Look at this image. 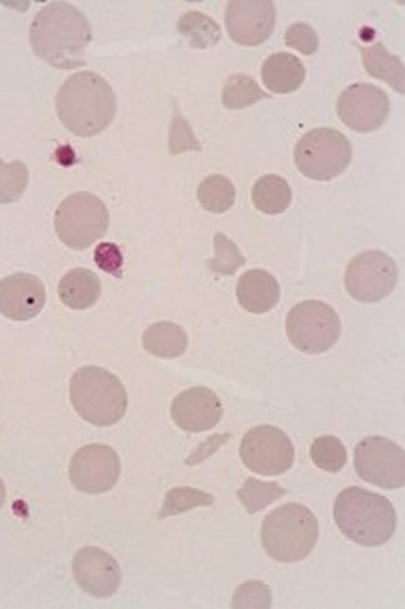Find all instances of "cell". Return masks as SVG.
I'll list each match as a JSON object with an SVG mask.
<instances>
[{"label": "cell", "mask_w": 405, "mask_h": 609, "mask_svg": "<svg viewBox=\"0 0 405 609\" xmlns=\"http://www.w3.org/2000/svg\"><path fill=\"white\" fill-rule=\"evenodd\" d=\"M29 37L42 61L59 70H75L85 64L91 24L79 7L57 0L37 11Z\"/></svg>", "instance_id": "6da1fadb"}, {"label": "cell", "mask_w": 405, "mask_h": 609, "mask_svg": "<svg viewBox=\"0 0 405 609\" xmlns=\"http://www.w3.org/2000/svg\"><path fill=\"white\" fill-rule=\"evenodd\" d=\"M57 115L64 128L77 137H95L117 115V98L98 72H77L57 91Z\"/></svg>", "instance_id": "7a4b0ae2"}, {"label": "cell", "mask_w": 405, "mask_h": 609, "mask_svg": "<svg viewBox=\"0 0 405 609\" xmlns=\"http://www.w3.org/2000/svg\"><path fill=\"white\" fill-rule=\"evenodd\" d=\"M334 522L351 542L382 546L397 531V512L386 497L349 486L334 501Z\"/></svg>", "instance_id": "3957f363"}, {"label": "cell", "mask_w": 405, "mask_h": 609, "mask_svg": "<svg viewBox=\"0 0 405 609\" xmlns=\"http://www.w3.org/2000/svg\"><path fill=\"white\" fill-rule=\"evenodd\" d=\"M70 402L82 421L111 428L128 410V393L117 375L102 366H81L70 380Z\"/></svg>", "instance_id": "277c9868"}, {"label": "cell", "mask_w": 405, "mask_h": 609, "mask_svg": "<svg viewBox=\"0 0 405 609\" xmlns=\"http://www.w3.org/2000/svg\"><path fill=\"white\" fill-rule=\"evenodd\" d=\"M260 540L271 560L282 564L302 562L319 542V519L302 504H286L265 517Z\"/></svg>", "instance_id": "5b68a950"}, {"label": "cell", "mask_w": 405, "mask_h": 609, "mask_svg": "<svg viewBox=\"0 0 405 609\" xmlns=\"http://www.w3.org/2000/svg\"><path fill=\"white\" fill-rule=\"evenodd\" d=\"M55 230L64 246L72 250H87L106 235L109 208L98 195L77 191L57 206Z\"/></svg>", "instance_id": "8992f818"}, {"label": "cell", "mask_w": 405, "mask_h": 609, "mask_svg": "<svg viewBox=\"0 0 405 609\" xmlns=\"http://www.w3.org/2000/svg\"><path fill=\"white\" fill-rule=\"evenodd\" d=\"M353 159L351 142L334 128H313L295 146V166L311 180H331Z\"/></svg>", "instance_id": "52a82bcc"}, {"label": "cell", "mask_w": 405, "mask_h": 609, "mask_svg": "<svg viewBox=\"0 0 405 609\" xmlns=\"http://www.w3.org/2000/svg\"><path fill=\"white\" fill-rule=\"evenodd\" d=\"M286 337L304 353H324L340 339V317L319 300L300 302L286 315Z\"/></svg>", "instance_id": "ba28073f"}, {"label": "cell", "mask_w": 405, "mask_h": 609, "mask_svg": "<svg viewBox=\"0 0 405 609\" xmlns=\"http://www.w3.org/2000/svg\"><path fill=\"white\" fill-rule=\"evenodd\" d=\"M397 278V262L380 250H367L347 264L345 289L356 302L378 304L395 291Z\"/></svg>", "instance_id": "9c48e42d"}, {"label": "cell", "mask_w": 405, "mask_h": 609, "mask_svg": "<svg viewBox=\"0 0 405 609\" xmlns=\"http://www.w3.org/2000/svg\"><path fill=\"white\" fill-rule=\"evenodd\" d=\"M353 466L360 480L397 490L405 486V453L400 444L382 436H367L356 444Z\"/></svg>", "instance_id": "30bf717a"}, {"label": "cell", "mask_w": 405, "mask_h": 609, "mask_svg": "<svg viewBox=\"0 0 405 609\" xmlns=\"http://www.w3.org/2000/svg\"><path fill=\"white\" fill-rule=\"evenodd\" d=\"M245 469L265 477H278L291 471L295 462V444L286 432L273 426L251 428L239 449Z\"/></svg>", "instance_id": "8fae6325"}, {"label": "cell", "mask_w": 405, "mask_h": 609, "mask_svg": "<svg viewBox=\"0 0 405 609\" xmlns=\"http://www.w3.org/2000/svg\"><path fill=\"white\" fill-rule=\"evenodd\" d=\"M122 473L120 455L109 444H85L70 462V482L85 495H104L115 488Z\"/></svg>", "instance_id": "7c38bea8"}, {"label": "cell", "mask_w": 405, "mask_h": 609, "mask_svg": "<svg viewBox=\"0 0 405 609\" xmlns=\"http://www.w3.org/2000/svg\"><path fill=\"white\" fill-rule=\"evenodd\" d=\"M391 100L386 91L371 83H356L338 95V117L356 133H373L386 124Z\"/></svg>", "instance_id": "4fadbf2b"}, {"label": "cell", "mask_w": 405, "mask_h": 609, "mask_svg": "<svg viewBox=\"0 0 405 609\" xmlns=\"http://www.w3.org/2000/svg\"><path fill=\"white\" fill-rule=\"evenodd\" d=\"M275 29L271 0H233L226 4V31L239 46H260Z\"/></svg>", "instance_id": "5bb4252c"}, {"label": "cell", "mask_w": 405, "mask_h": 609, "mask_svg": "<svg viewBox=\"0 0 405 609\" xmlns=\"http://www.w3.org/2000/svg\"><path fill=\"white\" fill-rule=\"evenodd\" d=\"M222 417V399L206 386L187 388L171 402V421L187 435L209 432L220 426Z\"/></svg>", "instance_id": "9a60e30c"}, {"label": "cell", "mask_w": 405, "mask_h": 609, "mask_svg": "<svg viewBox=\"0 0 405 609\" xmlns=\"http://www.w3.org/2000/svg\"><path fill=\"white\" fill-rule=\"evenodd\" d=\"M72 573L82 593L95 599L113 597L122 584V568L117 560L98 546H85L75 555Z\"/></svg>", "instance_id": "2e32d148"}, {"label": "cell", "mask_w": 405, "mask_h": 609, "mask_svg": "<svg viewBox=\"0 0 405 609\" xmlns=\"http://www.w3.org/2000/svg\"><path fill=\"white\" fill-rule=\"evenodd\" d=\"M46 306V286L33 273H11L0 280V315L11 322L35 319Z\"/></svg>", "instance_id": "e0dca14e"}, {"label": "cell", "mask_w": 405, "mask_h": 609, "mask_svg": "<svg viewBox=\"0 0 405 609\" xmlns=\"http://www.w3.org/2000/svg\"><path fill=\"white\" fill-rule=\"evenodd\" d=\"M280 284L267 269H249L239 278L237 300L251 315H267L280 302Z\"/></svg>", "instance_id": "ac0fdd59"}, {"label": "cell", "mask_w": 405, "mask_h": 609, "mask_svg": "<svg viewBox=\"0 0 405 609\" xmlns=\"http://www.w3.org/2000/svg\"><path fill=\"white\" fill-rule=\"evenodd\" d=\"M262 86L271 93H293L304 86L306 68L293 53H273L262 64Z\"/></svg>", "instance_id": "d6986e66"}, {"label": "cell", "mask_w": 405, "mask_h": 609, "mask_svg": "<svg viewBox=\"0 0 405 609\" xmlns=\"http://www.w3.org/2000/svg\"><path fill=\"white\" fill-rule=\"evenodd\" d=\"M102 293V282L98 273L89 269H72L59 282V300L72 311H87L95 306Z\"/></svg>", "instance_id": "ffe728a7"}, {"label": "cell", "mask_w": 405, "mask_h": 609, "mask_svg": "<svg viewBox=\"0 0 405 609\" xmlns=\"http://www.w3.org/2000/svg\"><path fill=\"white\" fill-rule=\"evenodd\" d=\"M360 55H362V64L364 70L380 81H386L391 88L400 93L405 91V68L404 61L389 53V48L384 44H373V46H360Z\"/></svg>", "instance_id": "44dd1931"}, {"label": "cell", "mask_w": 405, "mask_h": 609, "mask_svg": "<svg viewBox=\"0 0 405 609\" xmlns=\"http://www.w3.org/2000/svg\"><path fill=\"white\" fill-rule=\"evenodd\" d=\"M254 206L265 215H280L293 202V189L286 178L278 174L260 176L251 189Z\"/></svg>", "instance_id": "7402d4cb"}, {"label": "cell", "mask_w": 405, "mask_h": 609, "mask_svg": "<svg viewBox=\"0 0 405 609\" xmlns=\"http://www.w3.org/2000/svg\"><path fill=\"white\" fill-rule=\"evenodd\" d=\"M189 348L187 330L173 322H157L144 332V349L162 360L182 356Z\"/></svg>", "instance_id": "603a6c76"}, {"label": "cell", "mask_w": 405, "mask_h": 609, "mask_svg": "<svg viewBox=\"0 0 405 609\" xmlns=\"http://www.w3.org/2000/svg\"><path fill=\"white\" fill-rule=\"evenodd\" d=\"M178 33L193 46V48H213L222 42V29L213 18L202 11H187L178 20Z\"/></svg>", "instance_id": "cb8c5ba5"}, {"label": "cell", "mask_w": 405, "mask_h": 609, "mask_svg": "<svg viewBox=\"0 0 405 609\" xmlns=\"http://www.w3.org/2000/svg\"><path fill=\"white\" fill-rule=\"evenodd\" d=\"M237 189L228 176H206L198 187V202L204 211L222 215L235 206Z\"/></svg>", "instance_id": "d4e9b609"}, {"label": "cell", "mask_w": 405, "mask_h": 609, "mask_svg": "<svg viewBox=\"0 0 405 609\" xmlns=\"http://www.w3.org/2000/svg\"><path fill=\"white\" fill-rule=\"evenodd\" d=\"M213 504H215V497L211 493L189 488V486H176V488L167 490L159 519H169V517L184 515L189 510H195L202 506H213Z\"/></svg>", "instance_id": "484cf974"}, {"label": "cell", "mask_w": 405, "mask_h": 609, "mask_svg": "<svg viewBox=\"0 0 405 609\" xmlns=\"http://www.w3.org/2000/svg\"><path fill=\"white\" fill-rule=\"evenodd\" d=\"M239 501L244 504L249 515L265 510L267 506L275 504L278 499L286 497V488L278 482H260V480H245L244 486L237 493Z\"/></svg>", "instance_id": "4316f807"}, {"label": "cell", "mask_w": 405, "mask_h": 609, "mask_svg": "<svg viewBox=\"0 0 405 609\" xmlns=\"http://www.w3.org/2000/svg\"><path fill=\"white\" fill-rule=\"evenodd\" d=\"M269 98L267 91H262L260 86L247 77V75H233L226 86H224V91H222V102L226 109H233V111H239V109H247L260 100Z\"/></svg>", "instance_id": "83f0119b"}, {"label": "cell", "mask_w": 405, "mask_h": 609, "mask_svg": "<svg viewBox=\"0 0 405 609\" xmlns=\"http://www.w3.org/2000/svg\"><path fill=\"white\" fill-rule=\"evenodd\" d=\"M311 460L317 469L327 473H338L347 464V447L338 436L324 435L315 438L311 447Z\"/></svg>", "instance_id": "f1b7e54d"}, {"label": "cell", "mask_w": 405, "mask_h": 609, "mask_svg": "<svg viewBox=\"0 0 405 609\" xmlns=\"http://www.w3.org/2000/svg\"><path fill=\"white\" fill-rule=\"evenodd\" d=\"M29 187V168L24 161L4 163L0 159V204L18 202Z\"/></svg>", "instance_id": "f546056e"}, {"label": "cell", "mask_w": 405, "mask_h": 609, "mask_svg": "<svg viewBox=\"0 0 405 609\" xmlns=\"http://www.w3.org/2000/svg\"><path fill=\"white\" fill-rule=\"evenodd\" d=\"M209 269L217 275H235L245 264V257L239 250V246L226 237L224 233L215 235V255L206 262Z\"/></svg>", "instance_id": "4dcf8cb0"}, {"label": "cell", "mask_w": 405, "mask_h": 609, "mask_svg": "<svg viewBox=\"0 0 405 609\" xmlns=\"http://www.w3.org/2000/svg\"><path fill=\"white\" fill-rule=\"evenodd\" d=\"M167 148H169V155H184V153H200L202 150V144L198 142L193 128L189 126V122L182 117V113L173 111V117H171V124H169V139H167Z\"/></svg>", "instance_id": "1f68e13d"}, {"label": "cell", "mask_w": 405, "mask_h": 609, "mask_svg": "<svg viewBox=\"0 0 405 609\" xmlns=\"http://www.w3.org/2000/svg\"><path fill=\"white\" fill-rule=\"evenodd\" d=\"M230 606L235 609H269L273 606V597L265 582L251 579L237 588Z\"/></svg>", "instance_id": "d6a6232c"}, {"label": "cell", "mask_w": 405, "mask_h": 609, "mask_svg": "<svg viewBox=\"0 0 405 609\" xmlns=\"http://www.w3.org/2000/svg\"><path fill=\"white\" fill-rule=\"evenodd\" d=\"M284 42L289 48H295L302 55H315L319 50V35L306 22H295L289 26Z\"/></svg>", "instance_id": "836d02e7"}, {"label": "cell", "mask_w": 405, "mask_h": 609, "mask_svg": "<svg viewBox=\"0 0 405 609\" xmlns=\"http://www.w3.org/2000/svg\"><path fill=\"white\" fill-rule=\"evenodd\" d=\"M95 262L100 269L111 271L113 275H122V252L115 244H104L95 252Z\"/></svg>", "instance_id": "e575fe53"}, {"label": "cell", "mask_w": 405, "mask_h": 609, "mask_svg": "<svg viewBox=\"0 0 405 609\" xmlns=\"http://www.w3.org/2000/svg\"><path fill=\"white\" fill-rule=\"evenodd\" d=\"M4 497H7V490H4V482L0 480V508L4 506Z\"/></svg>", "instance_id": "d590c367"}]
</instances>
